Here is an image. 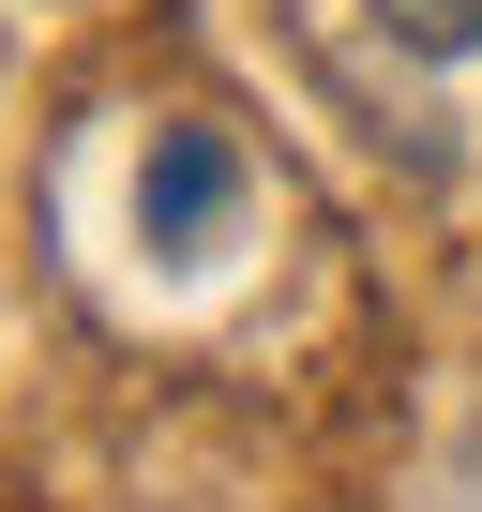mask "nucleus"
<instances>
[{"instance_id":"f257e3e1","label":"nucleus","mask_w":482,"mask_h":512,"mask_svg":"<svg viewBox=\"0 0 482 512\" xmlns=\"http://www.w3.org/2000/svg\"><path fill=\"white\" fill-rule=\"evenodd\" d=\"M226 211H241V151H226L211 121H166L151 166H136V241H151V256H211Z\"/></svg>"},{"instance_id":"f03ea898","label":"nucleus","mask_w":482,"mask_h":512,"mask_svg":"<svg viewBox=\"0 0 482 512\" xmlns=\"http://www.w3.org/2000/svg\"><path fill=\"white\" fill-rule=\"evenodd\" d=\"M362 16H377L392 46H422V61H467V46H482V0H362Z\"/></svg>"}]
</instances>
